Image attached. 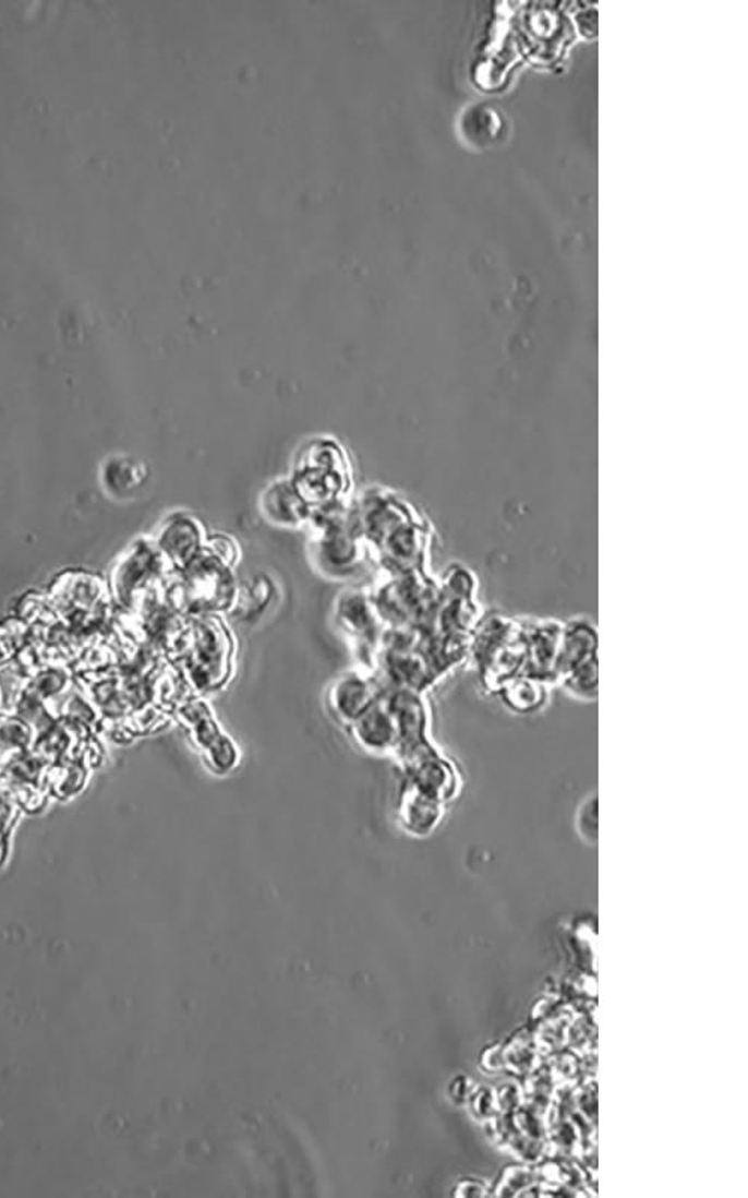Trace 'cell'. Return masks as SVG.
Wrapping results in <instances>:
<instances>
[{"label": "cell", "mask_w": 748, "mask_h": 1198, "mask_svg": "<svg viewBox=\"0 0 748 1198\" xmlns=\"http://www.w3.org/2000/svg\"><path fill=\"white\" fill-rule=\"evenodd\" d=\"M204 751L205 759L210 764L212 769L219 771V774L231 770L236 766L237 759H239L234 743L224 734L217 735L210 745L204 747Z\"/></svg>", "instance_id": "3"}, {"label": "cell", "mask_w": 748, "mask_h": 1198, "mask_svg": "<svg viewBox=\"0 0 748 1198\" xmlns=\"http://www.w3.org/2000/svg\"><path fill=\"white\" fill-rule=\"evenodd\" d=\"M376 686L360 673H345L336 679L329 690L328 702L333 714L351 726L365 710L376 705Z\"/></svg>", "instance_id": "1"}, {"label": "cell", "mask_w": 748, "mask_h": 1198, "mask_svg": "<svg viewBox=\"0 0 748 1198\" xmlns=\"http://www.w3.org/2000/svg\"><path fill=\"white\" fill-rule=\"evenodd\" d=\"M349 727H351L352 735L355 738L358 745L364 747L365 751L374 752V754H384V752L396 746L398 741L396 719H394L391 711L384 709L381 703H376L369 710H365Z\"/></svg>", "instance_id": "2"}, {"label": "cell", "mask_w": 748, "mask_h": 1198, "mask_svg": "<svg viewBox=\"0 0 748 1198\" xmlns=\"http://www.w3.org/2000/svg\"><path fill=\"white\" fill-rule=\"evenodd\" d=\"M598 818H596V802L586 803L581 812H579L578 826L581 828L582 836L587 839H596L598 834Z\"/></svg>", "instance_id": "4"}]
</instances>
